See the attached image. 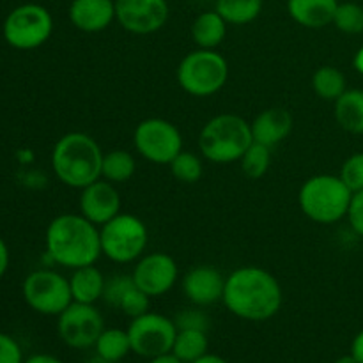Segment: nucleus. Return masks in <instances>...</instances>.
<instances>
[{"mask_svg": "<svg viewBox=\"0 0 363 363\" xmlns=\"http://www.w3.org/2000/svg\"><path fill=\"white\" fill-rule=\"evenodd\" d=\"M222 303L241 321L264 323L284 305V291L273 273L261 266H241L225 277Z\"/></svg>", "mask_w": 363, "mask_h": 363, "instance_id": "f257e3e1", "label": "nucleus"}, {"mask_svg": "<svg viewBox=\"0 0 363 363\" xmlns=\"http://www.w3.org/2000/svg\"><path fill=\"white\" fill-rule=\"evenodd\" d=\"M45 247L53 264L71 272L96 264L103 255L99 227L80 213L55 216L46 227Z\"/></svg>", "mask_w": 363, "mask_h": 363, "instance_id": "f03ea898", "label": "nucleus"}, {"mask_svg": "<svg viewBox=\"0 0 363 363\" xmlns=\"http://www.w3.org/2000/svg\"><path fill=\"white\" fill-rule=\"evenodd\" d=\"M103 149L98 140L84 131H69L52 149V169L64 186L82 190L101 179Z\"/></svg>", "mask_w": 363, "mask_h": 363, "instance_id": "7ed1b4c3", "label": "nucleus"}, {"mask_svg": "<svg viewBox=\"0 0 363 363\" xmlns=\"http://www.w3.org/2000/svg\"><path fill=\"white\" fill-rule=\"evenodd\" d=\"M254 142L252 128L238 113H218L202 126L199 133V152L216 165L240 162Z\"/></svg>", "mask_w": 363, "mask_h": 363, "instance_id": "20e7f679", "label": "nucleus"}, {"mask_svg": "<svg viewBox=\"0 0 363 363\" xmlns=\"http://www.w3.org/2000/svg\"><path fill=\"white\" fill-rule=\"evenodd\" d=\"M353 191L335 174H315L298 191V206L311 222L332 225L347 218Z\"/></svg>", "mask_w": 363, "mask_h": 363, "instance_id": "39448f33", "label": "nucleus"}, {"mask_svg": "<svg viewBox=\"0 0 363 363\" xmlns=\"http://www.w3.org/2000/svg\"><path fill=\"white\" fill-rule=\"evenodd\" d=\"M176 80L186 94L194 98H211L225 87L229 80V62L216 50L197 48L181 59Z\"/></svg>", "mask_w": 363, "mask_h": 363, "instance_id": "423d86ee", "label": "nucleus"}, {"mask_svg": "<svg viewBox=\"0 0 363 363\" xmlns=\"http://www.w3.org/2000/svg\"><path fill=\"white\" fill-rule=\"evenodd\" d=\"M99 241L101 254L108 261L116 264H130L145 254L149 230L140 216L121 211L99 227Z\"/></svg>", "mask_w": 363, "mask_h": 363, "instance_id": "0eeeda50", "label": "nucleus"}, {"mask_svg": "<svg viewBox=\"0 0 363 363\" xmlns=\"http://www.w3.org/2000/svg\"><path fill=\"white\" fill-rule=\"evenodd\" d=\"M4 39L16 50H35L53 34V16L41 4H21L6 16L2 25Z\"/></svg>", "mask_w": 363, "mask_h": 363, "instance_id": "6e6552de", "label": "nucleus"}, {"mask_svg": "<svg viewBox=\"0 0 363 363\" xmlns=\"http://www.w3.org/2000/svg\"><path fill=\"white\" fill-rule=\"evenodd\" d=\"M28 308L41 315H59L73 303L69 279L50 268L30 272L21 284Z\"/></svg>", "mask_w": 363, "mask_h": 363, "instance_id": "1a4fd4ad", "label": "nucleus"}, {"mask_svg": "<svg viewBox=\"0 0 363 363\" xmlns=\"http://www.w3.org/2000/svg\"><path fill=\"white\" fill-rule=\"evenodd\" d=\"M135 151L155 165H169L183 151V133L163 117H147L133 131Z\"/></svg>", "mask_w": 363, "mask_h": 363, "instance_id": "9d476101", "label": "nucleus"}, {"mask_svg": "<svg viewBox=\"0 0 363 363\" xmlns=\"http://www.w3.org/2000/svg\"><path fill=\"white\" fill-rule=\"evenodd\" d=\"M128 335L131 342V353L151 360L162 354L172 353L174 340L177 335L176 321L160 312L147 311L137 315L128 325Z\"/></svg>", "mask_w": 363, "mask_h": 363, "instance_id": "9b49d317", "label": "nucleus"}, {"mask_svg": "<svg viewBox=\"0 0 363 363\" xmlns=\"http://www.w3.org/2000/svg\"><path fill=\"white\" fill-rule=\"evenodd\" d=\"M103 330L105 319L96 305L73 301L62 314L57 315V333L69 350H94Z\"/></svg>", "mask_w": 363, "mask_h": 363, "instance_id": "f8f14e48", "label": "nucleus"}, {"mask_svg": "<svg viewBox=\"0 0 363 363\" xmlns=\"http://www.w3.org/2000/svg\"><path fill=\"white\" fill-rule=\"evenodd\" d=\"M169 16V0H116V21L130 34H155L165 27Z\"/></svg>", "mask_w": 363, "mask_h": 363, "instance_id": "ddd939ff", "label": "nucleus"}, {"mask_svg": "<svg viewBox=\"0 0 363 363\" xmlns=\"http://www.w3.org/2000/svg\"><path fill=\"white\" fill-rule=\"evenodd\" d=\"M131 279L149 298H160L172 291L179 279V266L165 252L144 254L133 266Z\"/></svg>", "mask_w": 363, "mask_h": 363, "instance_id": "4468645a", "label": "nucleus"}, {"mask_svg": "<svg viewBox=\"0 0 363 363\" xmlns=\"http://www.w3.org/2000/svg\"><path fill=\"white\" fill-rule=\"evenodd\" d=\"M78 209L89 222L101 227L121 213V195L116 184L106 179H98L82 188L78 197Z\"/></svg>", "mask_w": 363, "mask_h": 363, "instance_id": "2eb2a0df", "label": "nucleus"}, {"mask_svg": "<svg viewBox=\"0 0 363 363\" xmlns=\"http://www.w3.org/2000/svg\"><path fill=\"white\" fill-rule=\"evenodd\" d=\"M223 289H225V277L215 266H195L183 277V293L195 307H211L222 301Z\"/></svg>", "mask_w": 363, "mask_h": 363, "instance_id": "dca6fc26", "label": "nucleus"}, {"mask_svg": "<svg viewBox=\"0 0 363 363\" xmlns=\"http://www.w3.org/2000/svg\"><path fill=\"white\" fill-rule=\"evenodd\" d=\"M67 16L78 30L98 34L116 21V0H71Z\"/></svg>", "mask_w": 363, "mask_h": 363, "instance_id": "f3484780", "label": "nucleus"}, {"mask_svg": "<svg viewBox=\"0 0 363 363\" xmlns=\"http://www.w3.org/2000/svg\"><path fill=\"white\" fill-rule=\"evenodd\" d=\"M294 126V119L289 110L272 106L266 108L250 123L254 142H259L268 147H275L291 135Z\"/></svg>", "mask_w": 363, "mask_h": 363, "instance_id": "a211bd4d", "label": "nucleus"}, {"mask_svg": "<svg viewBox=\"0 0 363 363\" xmlns=\"http://www.w3.org/2000/svg\"><path fill=\"white\" fill-rule=\"evenodd\" d=\"M339 0H287V14L303 28H323L333 23Z\"/></svg>", "mask_w": 363, "mask_h": 363, "instance_id": "6ab92c4d", "label": "nucleus"}, {"mask_svg": "<svg viewBox=\"0 0 363 363\" xmlns=\"http://www.w3.org/2000/svg\"><path fill=\"white\" fill-rule=\"evenodd\" d=\"M105 286V275L96 264L84 266V268H77L71 272L69 287L73 301L77 303L96 305L99 300H103Z\"/></svg>", "mask_w": 363, "mask_h": 363, "instance_id": "aec40b11", "label": "nucleus"}, {"mask_svg": "<svg viewBox=\"0 0 363 363\" xmlns=\"http://www.w3.org/2000/svg\"><path fill=\"white\" fill-rule=\"evenodd\" d=\"M227 21L213 11H204L197 14L191 23V39L197 48L216 50L227 35Z\"/></svg>", "mask_w": 363, "mask_h": 363, "instance_id": "412c9836", "label": "nucleus"}, {"mask_svg": "<svg viewBox=\"0 0 363 363\" xmlns=\"http://www.w3.org/2000/svg\"><path fill=\"white\" fill-rule=\"evenodd\" d=\"M333 116L344 131L363 135V89H347L333 103Z\"/></svg>", "mask_w": 363, "mask_h": 363, "instance_id": "4be33fe9", "label": "nucleus"}, {"mask_svg": "<svg viewBox=\"0 0 363 363\" xmlns=\"http://www.w3.org/2000/svg\"><path fill=\"white\" fill-rule=\"evenodd\" d=\"M312 91L319 99L335 103L347 91L346 74L335 66H321L312 74Z\"/></svg>", "mask_w": 363, "mask_h": 363, "instance_id": "5701e85b", "label": "nucleus"}, {"mask_svg": "<svg viewBox=\"0 0 363 363\" xmlns=\"http://www.w3.org/2000/svg\"><path fill=\"white\" fill-rule=\"evenodd\" d=\"M137 172V160L130 151L112 149L103 155L101 177L113 184H123L130 181Z\"/></svg>", "mask_w": 363, "mask_h": 363, "instance_id": "b1692460", "label": "nucleus"}, {"mask_svg": "<svg viewBox=\"0 0 363 363\" xmlns=\"http://www.w3.org/2000/svg\"><path fill=\"white\" fill-rule=\"evenodd\" d=\"M94 353L105 360L121 363L131 353V342L128 330L106 328L101 332L94 344Z\"/></svg>", "mask_w": 363, "mask_h": 363, "instance_id": "393cba45", "label": "nucleus"}, {"mask_svg": "<svg viewBox=\"0 0 363 363\" xmlns=\"http://www.w3.org/2000/svg\"><path fill=\"white\" fill-rule=\"evenodd\" d=\"M209 353L208 332L202 330H177L172 354L183 363H191Z\"/></svg>", "mask_w": 363, "mask_h": 363, "instance_id": "a878e982", "label": "nucleus"}, {"mask_svg": "<svg viewBox=\"0 0 363 363\" xmlns=\"http://www.w3.org/2000/svg\"><path fill=\"white\" fill-rule=\"evenodd\" d=\"M215 11L229 25H248L262 13V0H216Z\"/></svg>", "mask_w": 363, "mask_h": 363, "instance_id": "bb28decb", "label": "nucleus"}, {"mask_svg": "<svg viewBox=\"0 0 363 363\" xmlns=\"http://www.w3.org/2000/svg\"><path fill=\"white\" fill-rule=\"evenodd\" d=\"M240 167L248 179H261L272 167V147L252 142L250 147L241 156Z\"/></svg>", "mask_w": 363, "mask_h": 363, "instance_id": "cd10ccee", "label": "nucleus"}, {"mask_svg": "<svg viewBox=\"0 0 363 363\" xmlns=\"http://www.w3.org/2000/svg\"><path fill=\"white\" fill-rule=\"evenodd\" d=\"M170 174L176 181L183 184H195L201 181L202 174H204V163L199 155L191 151H181L172 162L169 163Z\"/></svg>", "mask_w": 363, "mask_h": 363, "instance_id": "c85d7f7f", "label": "nucleus"}, {"mask_svg": "<svg viewBox=\"0 0 363 363\" xmlns=\"http://www.w3.org/2000/svg\"><path fill=\"white\" fill-rule=\"evenodd\" d=\"M337 30L344 34H362L363 32V7L357 2L339 4L333 16V23Z\"/></svg>", "mask_w": 363, "mask_h": 363, "instance_id": "c756f323", "label": "nucleus"}, {"mask_svg": "<svg viewBox=\"0 0 363 363\" xmlns=\"http://www.w3.org/2000/svg\"><path fill=\"white\" fill-rule=\"evenodd\" d=\"M149 303H151V298L140 291L137 287V284H131L126 291H124L123 296L117 301L116 308L119 312H123L124 315H128L130 319L137 318V315L145 314L149 311Z\"/></svg>", "mask_w": 363, "mask_h": 363, "instance_id": "7c9ffc66", "label": "nucleus"}, {"mask_svg": "<svg viewBox=\"0 0 363 363\" xmlns=\"http://www.w3.org/2000/svg\"><path fill=\"white\" fill-rule=\"evenodd\" d=\"M339 176L353 194L363 190V151L347 156L340 167Z\"/></svg>", "mask_w": 363, "mask_h": 363, "instance_id": "2f4dec72", "label": "nucleus"}, {"mask_svg": "<svg viewBox=\"0 0 363 363\" xmlns=\"http://www.w3.org/2000/svg\"><path fill=\"white\" fill-rule=\"evenodd\" d=\"M176 326L177 330H202V332H208L209 326H211V319L209 315L202 311V307H191L186 311H181L176 315Z\"/></svg>", "mask_w": 363, "mask_h": 363, "instance_id": "473e14b6", "label": "nucleus"}, {"mask_svg": "<svg viewBox=\"0 0 363 363\" xmlns=\"http://www.w3.org/2000/svg\"><path fill=\"white\" fill-rule=\"evenodd\" d=\"M21 346L9 333L0 332V363H23Z\"/></svg>", "mask_w": 363, "mask_h": 363, "instance_id": "72a5a7b5", "label": "nucleus"}, {"mask_svg": "<svg viewBox=\"0 0 363 363\" xmlns=\"http://www.w3.org/2000/svg\"><path fill=\"white\" fill-rule=\"evenodd\" d=\"M347 222L357 236L363 238V190L353 194L350 211H347Z\"/></svg>", "mask_w": 363, "mask_h": 363, "instance_id": "f704fd0d", "label": "nucleus"}, {"mask_svg": "<svg viewBox=\"0 0 363 363\" xmlns=\"http://www.w3.org/2000/svg\"><path fill=\"white\" fill-rule=\"evenodd\" d=\"M350 353L353 354L354 360H357L358 363H363V330H360V332L354 335L353 342H351Z\"/></svg>", "mask_w": 363, "mask_h": 363, "instance_id": "c9c22d12", "label": "nucleus"}, {"mask_svg": "<svg viewBox=\"0 0 363 363\" xmlns=\"http://www.w3.org/2000/svg\"><path fill=\"white\" fill-rule=\"evenodd\" d=\"M23 363H64L59 357L50 353H34L30 357H27Z\"/></svg>", "mask_w": 363, "mask_h": 363, "instance_id": "e433bc0d", "label": "nucleus"}, {"mask_svg": "<svg viewBox=\"0 0 363 363\" xmlns=\"http://www.w3.org/2000/svg\"><path fill=\"white\" fill-rule=\"evenodd\" d=\"M9 261H11V254H9V247L6 245V241L0 238V279L6 275L7 268H9Z\"/></svg>", "mask_w": 363, "mask_h": 363, "instance_id": "4c0bfd02", "label": "nucleus"}, {"mask_svg": "<svg viewBox=\"0 0 363 363\" xmlns=\"http://www.w3.org/2000/svg\"><path fill=\"white\" fill-rule=\"evenodd\" d=\"M191 363H229V362H227L225 358H223V357H220V354H215V353H206L204 357L197 358V360L191 362Z\"/></svg>", "mask_w": 363, "mask_h": 363, "instance_id": "58836bf2", "label": "nucleus"}, {"mask_svg": "<svg viewBox=\"0 0 363 363\" xmlns=\"http://www.w3.org/2000/svg\"><path fill=\"white\" fill-rule=\"evenodd\" d=\"M353 67H354V71L360 74V77H363V45L357 50V53H354Z\"/></svg>", "mask_w": 363, "mask_h": 363, "instance_id": "ea45409f", "label": "nucleus"}, {"mask_svg": "<svg viewBox=\"0 0 363 363\" xmlns=\"http://www.w3.org/2000/svg\"><path fill=\"white\" fill-rule=\"evenodd\" d=\"M147 363H183V362H181L179 358L174 357L172 353H167V354H162V357L151 358V360H147Z\"/></svg>", "mask_w": 363, "mask_h": 363, "instance_id": "a19ab883", "label": "nucleus"}, {"mask_svg": "<svg viewBox=\"0 0 363 363\" xmlns=\"http://www.w3.org/2000/svg\"><path fill=\"white\" fill-rule=\"evenodd\" d=\"M333 363H358L357 360H354V357H353V354H344V357H339V358H337V360L335 362H333Z\"/></svg>", "mask_w": 363, "mask_h": 363, "instance_id": "79ce46f5", "label": "nucleus"}, {"mask_svg": "<svg viewBox=\"0 0 363 363\" xmlns=\"http://www.w3.org/2000/svg\"><path fill=\"white\" fill-rule=\"evenodd\" d=\"M85 363H113V362H108V360H105V358L98 357V354L94 353V357H91V358H89V360L85 362Z\"/></svg>", "mask_w": 363, "mask_h": 363, "instance_id": "37998d69", "label": "nucleus"}]
</instances>
